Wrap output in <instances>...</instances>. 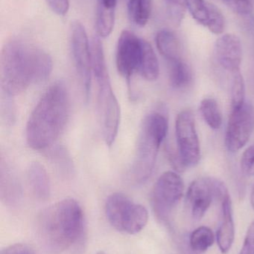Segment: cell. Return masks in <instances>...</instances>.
<instances>
[{"label":"cell","mask_w":254,"mask_h":254,"mask_svg":"<svg viewBox=\"0 0 254 254\" xmlns=\"http://www.w3.org/2000/svg\"><path fill=\"white\" fill-rule=\"evenodd\" d=\"M82 207L73 198H65L43 210L37 219V234L43 247L59 254L76 244L84 232Z\"/></svg>","instance_id":"3"},{"label":"cell","mask_w":254,"mask_h":254,"mask_svg":"<svg viewBox=\"0 0 254 254\" xmlns=\"http://www.w3.org/2000/svg\"><path fill=\"white\" fill-rule=\"evenodd\" d=\"M252 198H253V201L254 202V185L253 190H252Z\"/></svg>","instance_id":"35"},{"label":"cell","mask_w":254,"mask_h":254,"mask_svg":"<svg viewBox=\"0 0 254 254\" xmlns=\"http://www.w3.org/2000/svg\"><path fill=\"white\" fill-rule=\"evenodd\" d=\"M52 71V58L47 52L22 40H10L1 50V92L11 97L19 95L30 85L45 81Z\"/></svg>","instance_id":"1"},{"label":"cell","mask_w":254,"mask_h":254,"mask_svg":"<svg viewBox=\"0 0 254 254\" xmlns=\"http://www.w3.org/2000/svg\"><path fill=\"white\" fill-rule=\"evenodd\" d=\"M216 178H201L189 185L185 205L194 220H201L213 201L216 200Z\"/></svg>","instance_id":"12"},{"label":"cell","mask_w":254,"mask_h":254,"mask_svg":"<svg viewBox=\"0 0 254 254\" xmlns=\"http://www.w3.org/2000/svg\"><path fill=\"white\" fill-rule=\"evenodd\" d=\"M0 197L5 205L16 206L22 197V188L16 170L1 156L0 161Z\"/></svg>","instance_id":"15"},{"label":"cell","mask_w":254,"mask_h":254,"mask_svg":"<svg viewBox=\"0 0 254 254\" xmlns=\"http://www.w3.org/2000/svg\"><path fill=\"white\" fill-rule=\"evenodd\" d=\"M1 119L5 125H13L15 121V108L12 101V97L1 92Z\"/></svg>","instance_id":"27"},{"label":"cell","mask_w":254,"mask_h":254,"mask_svg":"<svg viewBox=\"0 0 254 254\" xmlns=\"http://www.w3.org/2000/svg\"><path fill=\"white\" fill-rule=\"evenodd\" d=\"M71 46L76 71L79 74L85 99L90 93L92 80L91 49L85 26L79 21L71 25Z\"/></svg>","instance_id":"9"},{"label":"cell","mask_w":254,"mask_h":254,"mask_svg":"<svg viewBox=\"0 0 254 254\" xmlns=\"http://www.w3.org/2000/svg\"><path fill=\"white\" fill-rule=\"evenodd\" d=\"M138 73L146 80L154 81L159 77L160 67L158 58L150 43L143 40V54Z\"/></svg>","instance_id":"19"},{"label":"cell","mask_w":254,"mask_h":254,"mask_svg":"<svg viewBox=\"0 0 254 254\" xmlns=\"http://www.w3.org/2000/svg\"><path fill=\"white\" fill-rule=\"evenodd\" d=\"M220 223L216 233V240L219 250L223 254H228L232 247L235 238V226L233 216L232 201L230 194L220 201Z\"/></svg>","instance_id":"16"},{"label":"cell","mask_w":254,"mask_h":254,"mask_svg":"<svg viewBox=\"0 0 254 254\" xmlns=\"http://www.w3.org/2000/svg\"><path fill=\"white\" fill-rule=\"evenodd\" d=\"M168 129L169 116L165 106H160L145 118L139 134L135 157L128 175L133 185H143L150 178Z\"/></svg>","instance_id":"4"},{"label":"cell","mask_w":254,"mask_h":254,"mask_svg":"<svg viewBox=\"0 0 254 254\" xmlns=\"http://www.w3.org/2000/svg\"><path fill=\"white\" fill-rule=\"evenodd\" d=\"M105 213L109 222L115 229L130 235L143 231L149 220L146 207L122 193H113L108 197Z\"/></svg>","instance_id":"6"},{"label":"cell","mask_w":254,"mask_h":254,"mask_svg":"<svg viewBox=\"0 0 254 254\" xmlns=\"http://www.w3.org/2000/svg\"><path fill=\"white\" fill-rule=\"evenodd\" d=\"M214 59L217 65L231 74L240 71L243 59V46L234 34H225L216 40Z\"/></svg>","instance_id":"13"},{"label":"cell","mask_w":254,"mask_h":254,"mask_svg":"<svg viewBox=\"0 0 254 254\" xmlns=\"http://www.w3.org/2000/svg\"><path fill=\"white\" fill-rule=\"evenodd\" d=\"M50 8L58 15L64 16L70 8L69 0H47Z\"/></svg>","instance_id":"31"},{"label":"cell","mask_w":254,"mask_h":254,"mask_svg":"<svg viewBox=\"0 0 254 254\" xmlns=\"http://www.w3.org/2000/svg\"><path fill=\"white\" fill-rule=\"evenodd\" d=\"M184 183L177 173H163L154 185L151 195L152 209L157 219L169 226L173 213L181 201Z\"/></svg>","instance_id":"7"},{"label":"cell","mask_w":254,"mask_h":254,"mask_svg":"<svg viewBox=\"0 0 254 254\" xmlns=\"http://www.w3.org/2000/svg\"><path fill=\"white\" fill-rule=\"evenodd\" d=\"M175 134L177 152L182 164L185 169L195 167L201 159V147L195 117L191 110H183L177 115Z\"/></svg>","instance_id":"8"},{"label":"cell","mask_w":254,"mask_h":254,"mask_svg":"<svg viewBox=\"0 0 254 254\" xmlns=\"http://www.w3.org/2000/svg\"><path fill=\"white\" fill-rule=\"evenodd\" d=\"M246 103V83L240 71L232 74L231 82V107L237 110Z\"/></svg>","instance_id":"26"},{"label":"cell","mask_w":254,"mask_h":254,"mask_svg":"<svg viewBox=\"0 0 254 254\" xmlns=\"http://www.w3.org/2000/svg\"><path fill=\"white\" fill-rule=\"evenodd\" d=\"M95 254H104V252H98V253Z\"/></svg>","instance_id":"36"},{"label":"cell","mask_w":254,"mask_h":254,"mask_svg":"<svg viewBox=\"0 0 254 254\" xmlns=\"http://www.w3.org/2000/svg\"><path fill=\"white\" fill-rule=\"evenodd\" d=\"M200 113L204 122L213 129H219L222 125V114L217 101L213 98L203 100L200 104Z\"/></svg>","instance_id":"23"},{"label":"cell","mask_w":254,"mask_h":254,"mask_svg":"<svg viewBox=\"0 0 254 254\" xmlns=\"http://www.w3.org/2000/svg\"><path fill=\"white\" fill-rule=\"evenodd\" d=\"M170 84L174 89L187 87L192 80L190 67L183 59L169 63Z\"/></svg>","instance_id":"21"},{"label":"cell","mask_w":254,"mask_h":254,"mask_svg":"<svg viewBox=\"0 0 254 254\" xmlns=\"http://www.w3.org/2000/svg\"><path fill=\"white\" fill-rule=\"evenodd\" d=\"M152 10L151 0H129L128 13L133 23L143 27L149 22Z\"/></svg>","instance_id":"22"},{"label":"cell","mask_w":254,"mask_h":254,"mask_svg":"<svg viewBox=\"0 0 254 254\" xmlns=\"http://www.w3.org/2000/svg\"><path fill=\"white\" fill-rule=\"evenodd\" d=\"M49 157L57 170L62 176L70 177L74 173L73 161L65 148L56 146L49 151Z\"/></svg>","instance_id":"24"},{"label":"cell","mask_w":254,"mask_h":254,"mask_svg":"<svg viewBox=\"0 0 254 254\" xmlns=\"http://www.w3.org/2000/svg\"><path fill=\"white\" fill-rule=\"evenodd\" d=\"M215 242L213 231L208 227L201 226L196 228L188 237V245L192 254L205 253Z\"/></svg>","instance_id":"20"},{"label":"cell","mask_w":254,"mask_h":254,"mask_svg":"<svg viewBox=\"0 0 254 254\" xmlns=\"http://www.w3.org/2000/svg\"><path fill=\"white\" fill-rule=\"evenodd\" d=\"M156 45L160 54L167 62L181 60V48L175 34L169 30H161L156 36Z\"/></svg>","instance_id":"18"},{"label":"cell","mask_w":254,"mask_h":254,"mask_svg":"<svg viewBox=\"0 0 254 254\" xmlns=\"http://www.w3.org/2000/svg\"><path fill=\"white\" fill-rule=\"evenodd\" d=\"M28 182L34 196L37 199L45 201L50 196V180L47 172L39 162H32L28 168Z\"/></svg>","instance_id":"17"},{"label":"cell","mask_w":254,"mask_h":254,"mask_svg":"<svg viewBox=\"0 0 254 254\" xmlns=\"http://www.w3.org/2000/svg\"><path fill=\"white\" fill-rule=\"evenodd\" d=\"M192 17L211 32L220 34L225 28V18L219 9L206 0H184Z\"/></svg>","instance_id":"14"},{"label":"cell","mask_w":254,"mask_h":254,"mask_svg":"<svg viewBox=\"0 0 254 254\" xmlns=\"http://www.w3.org/2000/svg\"><path fill=\"white\" fill-rule=\"evenodd\" d=\"M70 101L64 82H55L41 97L30 115L26 126L28 146L35 150L47 149L64 131L70 116Z\"/></svg>","instance_id":"2"},{"label":"cell","mask_w":254,"mask_h":254,"mask_svg":"<svg viewBox=\"0 0 254 254\" xmlns=\"http://www.w3.org/2000/svg\"><path fill=\"white\" fill-rule=\"evenodd\" d=\"M240 167L246 176H254V144L249 146L242 155Z\"/></svg>","instance_id":"28"},{"label":"cell","mask_w":254,"mask_h":254,"mask_svg":"<svg viewBox=\"0 0 254 254\" xmlns=\"http://www.w3.org/2000/svg\"><path fill=\"white\" fill-rule=\"evenodd\" d=\"M115 10L106 8L98 4L96 13V30L98 36L103 38L111 34L114 26Z\"/></svg>","instance_id":"25"},{"label":"cell","mask_w":254,"mask_h":254,"mask_svg":"<svg viewBox=\"0 0 254 254\" xmlns=\"http://www.w3.org/2000/svg\"><path fill=\"white\" fill-rule=\"evenodd\" d=\"M143 40L129 31H122L118 40L116 67L119 74L127 80L138 72L143 54Z\"/></svg>","instance_id":"11"},{"label":"cell","mask_w":254,"mask_h":254,"mask_svg":"<svg viewBox=\"0 0 254 254\" xmlns=\"http://www.w3.org/2000/svg\"><path fill=\"white\" fill-rule=\"evenodd\" d=\"M168 2L172 6V10L174 12L182 11L183 8V5H184L185 1L184 0H167Z\"/></svg>","instance_id":"33"},{"label":"cell","mask_w":254,"mask_h":254,"mask_svg":"<svg viewBox=\"0 0 254 254\" xmlns=\"http://www.w3.org/2000/svg\"><path fill=\"white\" fill-rule=\"evenodd\" d=\"M0 254H37L28 246L22 244H14L2 249Z\"/></svg>","instance_id":"32"},{"label":"cell","mask_w":254,"mask_h":254,"mask_svg":"<svg viewBox=\"0 0 254 254\" xmlns=\"http://www.w3.org/2000/svg\"><path fill=\"white\" fill-rule=\"evenodd\" d=\"M236 13L240 15H249L252 11L250 0H223Z\"/></svg>","instance_id":"29"},{"label":"cell","mask_w":254,"mask_h":254,"mask_svg":"<svg viewBox=\"0 0 254 254\" xmlns=\"http://www.w3.org/2000/svg\"><path fill=\"white\" fill-rule=\"evenodd\" d=\"M92 72L98 85V112L103 137L107 146L114 143L120 124L119 103L112 89L99 37H94L90 45Z\"/></svg>","instance_id":"5"},{"label":"cell","mask_w":254,"mask_h":254,"mask_svg":"<svg viewBox=\"0 0 254 254\" xmlns=\"http://www.w3.org/2000/svg\"><path fill=\"white\" fill-rule=\"evenodd\" d=\"M254 128V110L250 103L232 110L225 134V146L229 152H236L249 142Z\"/></svg>","instance_id":"10"},{"label":"cell","mask_w":254,"mask_h":254,"mask_svg":"<svg viewBox=\"0 0 254 254\" xmlns=\"http://www.w3.org/2000/svg\"><path fill=\"white\" fill-rule=\"evenodd\" d=\"M116 4H117V0H98V4L103 6L108 9L116 8Z\"/></svg>","instance_id":"34"},{"label":"cell","mask_w":254,"mask_h":254,"mask_svg":"<svg viewBox=\"0 0 254 254\" xmlns=\"http://www.w3.org/2000/svg\"><path fill=\"white\" fill-rule=\"evenodd\" d=\"M239 254H254V221L248 230L244 244Z\"/></svg>","instance_id":"30"}]
</instances>
